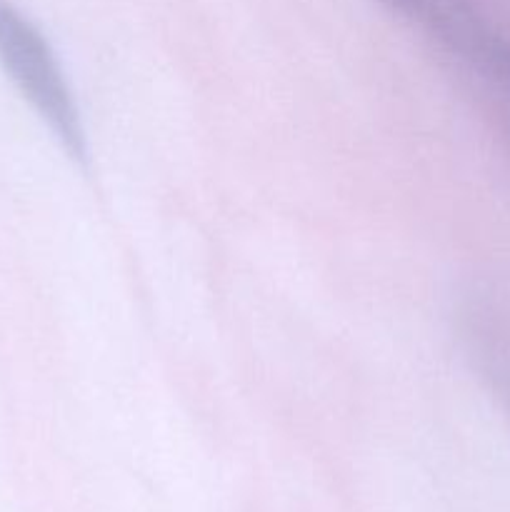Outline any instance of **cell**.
<instances>
[{"label":"cell","mask_w":510,"mask_h":512,"mask_svg":"<svg viewBox=\"0 0 510 512\" xmlns=\"http://www.w3.org/2000/svg\"><path fill=\"white\" fill-rule=\"evenodd\" d=\"M0 65L35 113L48 123L65 153L80 165L88 163L78 105L55 50L43 30L10 0H0Z\"/></svg>","instance_id":"1"}]
</instances>
